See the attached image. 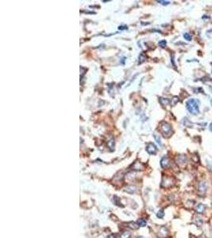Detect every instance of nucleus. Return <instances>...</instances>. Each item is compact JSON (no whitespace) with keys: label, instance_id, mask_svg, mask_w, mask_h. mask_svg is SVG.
Instances as JSON below:
<instances>
[{"label":"nucleus","instance_id":"f257e3e1","mask_svg":"<svg viewBox=\"0 0 212 238\" xmlns=\"http://www.w3.org/2000/svg\"><path fill=\"white\" fill-rule=\"evenodd\" d=\"M199 101L195 98H191L186 102V108L190 114L196 115L199 113Z\"/></svg>","mask_w":212,"mask_h":238},{"label":"nucleus","instance_id":"f03ea898","mask_svg":"<svg viewBox=\"0 0 212 238\" xmlns=\"http://www.w3.org/2000/svg\"><path fill=\"white\" fill-rule=\"evenodd\" d=\"M161 129L162 134L165 136V137H170V136L172 135V126L168 122H161Z\"/></svg>","mask_w":212,"mask_h":238},{"label":"nucleus","instance_id":"7ed1b4c3","mask_svg":"<svg viewBox=\"0 0 212 238\" xmlns=\"http://www.w3.org/2000/svg\"><path fill=\"white\" fill-rule=\"evenodd\" d=\"M146 149V152H148L149 154H150V155H155V154L156 153V152H157V148H156V146L154 144H153V143H149V144H147Z\"/></svg>","mask_w":212,"mask_h":238},{"label":"nucleus","instance_id":"20e7f679","mask_svg":"<svg viewBox=\"0 0 212 238\" xmlns=\"http://www.w3.org/2000/svg\"><path fill=\"white\" fill-rule=\"evenodd\" d=\"M170 165V160L168 156H165L161 158V166L162 168L165 169V168H168Z\"/></svg>","mask_w":212,"mask_h":238},{"label":"nucleus","instance_id":"39448f33","mask_svg":"<svg viewBox=\"0 0 212 238\" xmlns=\"http://www.w3.org/2000/svg\"><path fill=\"white\" fill-rule=\"evenodd\" d=\"M205 210H206V206L203 205V204H202V203L198 204V205L196 206V210L198 214H203L205 211Z\"/></svg>","mask_w":212,"mask_h":238},{"label":"nucleus","instance_id":"423d86ee","mask_svg":"<svg viewBox=\"0 0 212 238\" xmlns=\"http://www.w3.org/2000/svg\"><path fill=\"white\" fill-rule=\"evenodd\" d=\"M124 191L130 195L134 194L135 191H136V186H126V188L124 189Z\"/></svg>","mask_w":212,"mask_h":238},{"label":"nucleus","instance_id":"0eeeda50","mask_svg":"<svg viewBox=\"0 0 212 238\" xmlns=\"http://www.w3.org/2000/svg\"><path fill=\"white\" fill-rule=\"evenodd\" d=\"M137 223L138 226H141V227H145V226H146V225H147V222H146V221L144 220V219H141V218L137 220Z\"/></svg>","mask_w":212,"mask_h":238},{"label":"nucleus","instance_id":"6e6552de","mask_svg":"<svg viewBox=\"0 0 212 238\" xmlns=\"http://www.w3.org/2000/svg\"><path fill=\"white\" fill-rule=\"evenodd\" d=\"M128 226L131 229H134V230H136V229H137L140 226H138V224L137 223H136V222H130L129 224H128Z\"/></svg>","mask_w":212,"mask_h":238},{"label":"nucleus","instance_id":"1a4fd4ad","mask_svg":"<svg viewBox=\"0 0 212 238\" xmlns=\"http://www.w3.org/2000/svg\"><path fill=\"white\" fill-rule=\"evenodd\" d=\"M199 190L201 192H203V193L205 192V191H207V184H206V183L203 182V183H201L199 184Z\"/></svg>","mask_w":212,"mask_h":238},{"label":"nucleus","instance_id":"9d476101","mask_svg":"<svg viewBox=\"0 0 212 238\" xmlns=\"http://www.w3.org/2000/svg\"><path fill=\"white\" fill-rule=\"evenodd\" d=\"M160 103L163 106H166L170 103V100L168 99V98H160Z\"/></svg>","mask_w":212,"mask_h":238},{"label":"nucleus","instance_id":"9b49d317","mask_svg":"<svg viewBox=\"0 0 212 238\" xmlns=\"http://www.w3.org/2000/svg\"><path fill=\"white\" fill-rule=\"evenodd\" d=\"M107 145H108V147L111 148V150H114V141L113 138H111V139L108 141Z\"/></svg>","mask_w":212,"mask_h":238},{"label":"nucleus","instance_id":"f8f14e48","mask_svg":"<svg viewBox=\"0 0 212 238\" xmlns=\"http://www.w3.org/2000/svg\"><path fill=\"white\" fill-rule=\"evenodd\" d=\"M130 236H131V234H130V232L125 231V232H123V233L121 234V238H130Z\"/></svg>","mask_w":212,"mask_h":238},{"label":"nucleus","instance_id":"ddd939ff","mask_svg":"<svg viewBox=\"0 0 212 238\" xmlns=\"http://www.w3.org/2000/svg\"><path fill=\"white\" fill-rule=\"evenodd\" d=\"M164 216H165V211H164V210H158V212L156 213V217L158 218H163Z\"/></svg>","mask_w":212,"mask_h":238},{"label":"nucleus","instance_id":"4468645a","mask_svg":"<svg viewBox=\"0 0 212 238\" xmlns=\"http://www.w3.org/2000/svg\"><path fill=\"white\" fill-rule=\"evenodd\" d=\"M184 39H185L186 41H191V36L189 34V33H184Z\"/></svg>","mask_w":212,"mask_h":238},{"label":"nucleus","instance_id":"2eb2a0df","mask_svg":"<svg viewBox=\"0 0 212 238\" xmlns=\"http://www.w3.org/2000/svg\"><path fill=\"white\" fill-rule=\"evenodd\" d=\"M146 60V57H144V55H143V54H141V55H140V57H139V64L143 63V62H144Z\"/></svg>","mask_w":212,"mask_h":238},{"label":"nucleus","instance_id":"dca6fc26","mask_svg":"<svg viewBox=\"0 0 212 238\" xmlns=\"http://www.w3.org/2000/svg\"><path fill=\"white\" fill-rule=\"evenodd\" d=\"M158 45H160L161 47H162V48H165V47L166 46V45H167V41H166L165 40H162V41H159Z\"/></svg>","mask_w":212,"mask_h":238},{"label":"nucleus","instance_id":"f3484780","mask_svg":"<svg viewBox=\"0 0 212 238\" xmlns=\"http://www.w3.org/2000/svg\"><path fill=\"white\" fill-rule=\"evenodd\" d=\"M158 3H161V5H164V6H167L170 3L169 1H162V0H158L157 1Z\"/></svg>","mask_w":212,"mask_h":238},{"label":"nucleus","instance_id":"a211bd4d","mask_svg":"<svg viewBox=\"0 0 212 238\" xmlns=\"http://www.w3.org/2000/svg\"><path fill=\"white\" fill-rule=\"evenodd\" d=\"M154 136V138H155V140H156V141L160 145H161V139H160V137H158V136H156V134H154L153 135Z\"/></svg>","mask_w":212,"mask_h":238},{"label":"nucleus","instance_id":"6ab92c4d","mask_svg":"<svg viewBox=\"0 0 212 238\" xmlns=\"http://www.w3.org/2000/svg\"><path fill=\"white\" fill-rule=\"evenodd\" d=\"M178 100H179V99H178L177 97H174V98H173L172 101V105H175V104L178 102Z\"/></svg>","mask_w":212,"mask_h":238},{"label":"nucleus","instance_id":"aec40b11","mask_svg":"<svg viewBox=\"0 0 212 238\" xmlns=\"http://www.w3.org/2000/svg\"><path fill=\"white\" fill-rule=\"evenodd\" d=\"M128 29V27L126 26H122L118 27V29H120V30H124V29Z\"/></svg>","mask_w":212,"mask_h":238},{"label":"nucleus","instance_id":"412c9836","mask_svg":"<svg viewBox=\"0 0 212 238\" xmlns=\"http://www.w3.org/2000/svg\"><path fill=\"white\" fill-rule=\"evenodd\" d=\"M137 238H145V237L144 236H138Z\"/></svg>","mask_w":212,"mask_h":238}]
</instances>
